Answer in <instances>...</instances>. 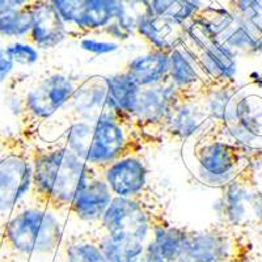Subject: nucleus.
I'll return each mask as SVG.
<instances>
[{
  "instance_id": "obj_1",
  "label": "nucleus",
  "mask_w": 262,
  "mask_h": 262,
  "mask_svg": "<svg viewBox=\"0 0 262 262\" xmlns=\"http://www.w3.org/2000/svg\"><path fill=\"white\" fill-rule=\"evenodd\" d=\"M33 174L28 205L57 215H69L80 188L100 173L60 140L46 142L37 138L29 144Z\"/></svg>"
},
{
  "instance_id": "obj_2",
  "label": "nucleus",
  "mask_w": 262,
  "mask_h": 262,
  "mask_svg": "<svg viewBox=\"0 0 262 262\" xmlns=\"http://www.w3.org/2000/svg\"><path fill=\"white\" fill-rule=\"evenodd\" d=\"M75 155L97 170L146 148L130 119L107 101L96 122H75L58 138Z\"/></svg>"
},
{
  "instance_id": "obj_3",
  "label": "nucleus",
  "mask_w": 262,
  "mask_h": 262,
  "mask_svg": "<svg viewBox=\"0 0 262 262\" xmlns=\"http://www.w3.org/2000/svg\"><path fill=\"white\" fill-rule=\"evenodd\" d=\"M170 224L163 200L151 188L137 198L113 196L97 229L113 238H134L149 244L156 229Z\"/></svg>"
},
{
  "instance_id": "obj_4",
  "label": "nucleus",
  "mask_w": 262,
  "mask_h": 262,
  "mask_svg": "<svg viewBox=\"0 0 262 262\" xmlns=\"http://www.w3.org/2000/svg\"><path fill=\"white\" fill-rule=\"evenodd\" d=\"M88 76L53 71L42 76L20 100V133L32 143L39 138L42 126L71 100Z\"/></svg>"
},
{
  "instance_id": "obj_5",
  "label": "nucleus",
  "mask_w": 262,
  "mask_h": 262,
  "mask_svg": "<svg viewBox=\"0 0 262 262\" xmlns=\"http://www.w3.org/2000/svg\"><path fill=\"white\" fill-rule=\"evenodd\" d=\"M62 238L63 224L58 215L30 205L18 206L2 229L4 247L23 256L53 253Z\"/></svg>"
},
{
  "instance_id": "obj_6",
  "label": "nucleus",
  "mask_w": 262,
  "mask_h": 262,
  "mask_svg": "<svg viewBox=\"0 0 262 262\" xmlns=\"http://www.w3.org/2000/svg\"><path fill=\"white\" fill-rule=\"evenodd\" d=\"M29 144L20 133H0V216L8 217L27 200L33 174Z\"/></svg>"
},
{
  "instance_id": "obj_7",
  "label": "nucleus",
  "mask_w": 262,
  "mask_h": 262,
  "mask_svg": "<svg viewBox=\"0 0 262 262\" xmlns=\"http://www.w3.org/2000/svg\"><path fill=\"white\" fill-rule=\"evenodd\" d=\"M252 243L240 227L221 223L203 231L188 229L176 262H244Z\"/></svg>"
},
{
  "instance_id": "obj_8",
  "label": "nucleus",
  "mask_w": 262,
  "mask_h": 262,
  "mask_svg": "<svg viewBox=\"0 0 262 262\" xmlns=\"http://www.w3.org/2000/svg\"><path fill=\"white\" fill-rule=\"evenodd\" d=\"M258 151L231 181L221 186L217 211L222 223L244 228L262 224V191L257 186L256 161Z\"/></svg>"
},
{
  "instance_id": "obj_9",
  "label": "nucleus",
  "mask_w": 262,
  "mask_h": 262,
  "mask_svg": "<svg viewBox=\"0 0 262 262\" xmlns=\"http://www.w3.org/2000/svg\"><path fill=\"white\" fill-rule=\"evenodd\" d=\"M190 101L170 81L142 88L128 119L139 134L144 147L159 146L164 142V128L177 105Z\"/></svg>"
},
{
  "instance_id": "obj_10",
  "label": "nucleus",
  "mask_w": 262,
  "mask_h": 262,
  "mask_svg": "<svg viewBox=\"0 0 262 262\" xmlns=\"http://www.w3.org/2000/svg\"><path fill=\"white\" fill-rule=\"evenodd\" d=\"M181 46L215 85L236 83V54L224 46L202 23L190 18Z\"/></svg>"
},
{
  "instance_id": "obj_11",
  "label": "nucleus",
  "mask_w": 262,
  "mask_h": 262,
  "mask_svg": "<svg viewBox=\"0 0 262 262\" xmlns=\"http://www.w3.org/2000/svg\"><path fill=\"white\" fill-rule=\"evenodd\" d=\"M256 149L216 139L202 130L193 139L191 155L202 174L211 177L212 186H223L249 163Z\"/></svg>"
},
{
  "instance_id": "obj_12",
  "label": "nucleus",
  "mask_w": 262,
  "mask_h": 262,
  "mask_svg": "<svg viewBox=\"0 0 262 262\" xmlns=\"http://www.w3.org/2000/svg\"><path fill=\"white\" fill-rule=\"evenodd\" d=\"M121 0H51L64 24L67 38L83 39L100 36L116 18Z\"/></svg>"
},
{
  "instance_id": "obj_13",
  "label": "nucleus",
  "mask_w": 262,
  "mask_h": 262,
  "mask_svg": "<svg viewBox=\"0 0 262 262\" xmlns=\"http://www.w3.org/2000/svg\"><path fill=\"white\" fill-rule=\"evenodd\" d=\"M102 176L113 196L119 198H137L152 188L148 164L143 152L113 161L102 169Z\"/></svg>"
},
{
  "instance_id": "obj_14",
  "label": "nucleus",
  "mask_w": 262,
  "mask_h": 262,
  "mask_svg": "<svg viewBox=\"0 0 262 262\" xmlns=\"http://www.w3.org/2000/svg\"><path fill=\"white\" fill-rule=\"evenodd\" d=\"M109 101V88L105 76H88L67 104L60 109L70 119L69 126L75 122H96Z\"/></svg>"
},
{
  "instance_id": "obj_15",
  "label": "nucleus",
  "mask_w": 262,
  "mask_h": 262,
  "mask_svg": "<svg viewBox=\"0 0 262 262\" xmlns=\"http://www.w3.org/2000/svg\"><path fill=\"white\" fill-rule=\"evenodd\" d=\"M169 81L190 100H203L215 85L180 43L169 54Z\"/></svg>"
},
{
  "instance_id": "obj_16",
  "label": "nucleus",
  "mask_w": 262,
  "mask_h": 262,
  "mask_svg": "<svg viewBox=\"0 0 262 262\" xmlns=\"http://www.w3.org/2000/svg\"><path fill=\"white\" fill-rule=\"evenodd\" d=\"M113 200L102 172L97 173L80 188L70 207L69 216L90 223H100Z\"/></svg>"
},
{
  "instance_id": "obj_17",
  "label": "nucleus",
  "mask_w": 262,
  "mask_h": 262,
  "mask_svg": "<svg viewBox=\"0 0 262 262\" xmlns=\"http://www.w3.org/2000/svg\"><path fill=\"white\" fill-rule=\"evenodd\" d=\"M37 49H54L67 39L64 24L51 0H34V21L25 37Z\"/></svg>"
},
{
  "instance_id": "obj_18",
  "label": "nucleus",
  "mask_w": 262,
  "mask_h": 262,
  "mask_svg": "<svg viewBox=\"0 0 262 262\" xmlns=\"http://www.w3.org/2000/svg\"><path fill=\"white\" fill-rule=\"evenodd\" d=\"M186 33L185 23L164 15H154L135 30V37L146 43L149 50L170 53L181 43Z\"/></svg>"
},
{
  "instance_id": "obj_19",
  "label": "nucleus",
  "mask_w": 262,
  "mask_h": 262,
  "mask_svg": "<svg viewBox=\"0 0 262 262\" xmlns=\"http://www.w3.org/2000/svg\"><path fill=\"white\" fill-rule=\"evenodd\" d=\"M209 121L210 116L202 100L185 101L177 105L170 113L164 128L163 139L172 143L188 142Z\"/></svg>"
},
{
  "instance_id": "obj_20",
  "label": "nucleus",
  "mask_w": 262,
  "mask_h": 262,
  "mask_svg": "<svg viewBox=\"0 0 262 262\" xmlns=\"http://www.w3.org/2000/svg\"><path fill=\"white\" fill-rule=\"evenodd\" d=\"M169 54L167 51L149 50L144 55L128 60L122 70L140 88L160 85L169 81Z\"/></svg>"
},
{
  "instance_id": "obj_21",
  "label": "nucleus",
  "mask_w": 262,
  "mask_h": 262,
  "mask_svg": "<svg viewBox=\"0 0 262 262\" xmlns=\"http://www.w3.org/2000/svg\"><path fill=\"white\" fill-rule=\"evenodd\" d=\"M93 232L109 262H143L147 257L149 244L134 238H113L97 228Z\"/></svg>"
},
{
  "instance_id": "obj_22",
  "label": "nucleus",
  "mask_w": 262,
  "mask_h": 262,
  "mask_svg": "<svg viewBox=\"0 0 262 262\" xmlns=\"http://www.w3.org/2000/svg\"><path fill=\"white\" fill-rule=\"evenodd\" d=\"M106 80L109 88V101L117 111L123 113L128 118L142 88L123 70L118 74L107 76Z\"/></svg>"
},
{
  "instance_id": "obj_23",
  "label": "nucleus",
  "mask_w": 262,
  "mask_h": 262,
  "mask_svg": "<svg viewBox=\"0 0 262 262\" xmlns=\"http://www.w3.org/2000/svg\"><path fill=\"white\" fill-rule=\"evenodd\" d=\"M188 229L186 227H177L173 224L158 228L149 243L148 250L158 254L165 262H176L184 247Z\"/></svg>"
},
{
  "instance_id": "obj_24",
  "label": "nucleus",
  "mask_w": 262,
  "mask_h": 262,
  "mask_svg": "<svg viewBox=\"0 0 262 262\" xmlns=\"http://www.w3.org/2000/svg\"><path fill=\"white\" fill-rule=\"evenodd\" d=\"M63 252L66 262H109L93 231L70 237Z\"/></svg>"
},
{
  "instance_id": "obj_25",
  "label": "nucleus",
  "mask_w": 262,
  "mask_h": 262,
  "mask_svg": "<svg viewBox=\"0 0 262 262\" xmlns=\"http://www.w3.org/2000/svg\"><path fill=\"white\" fill-rule=\"evenodd\" d=\"M34 21V0L17 9H11L0 16V36L25 38Z\"/></svg>"
},
{
  "instance_id": "obj_26",
  "label": "nucleus",
  "mask_w": 262,
  "mask_h": 262,
  "mask_svg": "<svg viewBox=\"0 0 262 262\" xmlns=\"http://www.w3.org/2000/svg\"><path fill=\"white\" fill-rule=\"evenodd\" d=\"M154 16L148 0H121L118 4L116 18L113 21L118 23L131 37L135 34V30Z\"/></svg>"
},
{
  "instance_id": "obj_27",
  "label": "nucleus",
  "mask_w": 262,
  "mask_h": 262,
  "mask_svg": "<svg viewBox=\"0 0 262 262\" xmlns=\"http://www.w3.org/2000/svg\"><path fill=\"white\" fill-rule=\"evenodd\" d=\"M227 9L257 39H262V0H229Z\"/></svg>"
},
{
  "instance_id": "obj_28",
  "label": "nucleus",
  "mask_w": 262,
  "mask_h": 262,
  "mask_svg": "<svg viewBox=\"0 0 262 262\" xmlns=\"http://www.w3.org/2000/svg\"><path fill=\"white\" fill-rule=\"evenodd\" d=\"M154 15H164L186 23L201 8V0H148Z\"/></svg>"
},
{
  "instance_id": "obj_29",
  "label": "nucleus",
  "mask_w": 262,
  "mask_h": 262,
  "mask_svg": "<svg viewBox=\"0 0 262 262\" xmlns=\"http://www.w3.org/2000/svg\"><path fill=\"white\" fill-rule=\"evenodd\" d=\"M6 50L16 64L33 66L39 60L38 49L28 42H13L6 46Z\"/></svg>"
},
{
  "instance_id": "obj_30",
  "label": "nucleus",
  "mask_w": 262,
  "mask_h": 262,
  "mask_svg": "<svg viewBox=\"0 0 262 262\" xmlns=\"http://www.w3.org/2000/svg\"><path fill=\"white\" fill-rule=\"evenodd\" d=\"M81 49L85 51L96 54V55H102V54L113 53L119 49V43L117 42H105V41H98L95 38H83L80 42Z\"/></svg>"
},
{
  "instance_id": "obj_31",
  "label": "nucleus",
  "mask_w": 262,
  "mask_h": 262,
  "mask_svg": "<svg viewBox=\"0 0 262 262\" xmlns=\"http://www.w3.org/2000/svg\"><path fill=\"white\" fill-rule=\"evenodd\" d=\"M16 63L11 58L6 48H0V84L6 83L12 74Z\"/></svg>"
},
{
  "instance_id": "obj_32",
  "label": "nucleus",
  "mask_w": 262,
  "mask_h": 262,
  "mask_svg": "<svg viewBox=\"0 0 262 262\" xmlns=\"http://www.w3.org/2000/svg\"><path fill=\"white\" fill-rule=\"evenodd\" d=\"M143 262H165V261H164L163 258H160L158 254L152 253V252H149V250L147 249V257L144 258Z\"/></svg>"
},
{
  "instance_id": "obj_33",
  "label": "nucleus",
  "mask_w": 262,
  "mask_h": 262,
  "mask_svg": "<svg viewBox=\"0 0 262 262\" xmlns=\"http://www.w3.org/2000/svg\"><path fill=\"white\" fill-rule=\"evenodd\" d=\"M11 9H12V7H11L9 0H0V16L11 11Z\"/></svg>"
},
{
  "instance_id": "obj_34",
  "label": "nucleus",
  "mask_w": 262,
  "mask_h": 262,
  "mask_svg": "<svg viewBox=\"0 0 262 262\" xmlns=\"http://www.w3.org/2000/svg\"><path fill=\"white\" fill-rule=\"evenodd\" d=\"M256 75V78L250 79L252 80V84H254L258 88H262V74H254Z\"/></svg>"
},
{
  "instance_id": "obj_35",
  "label": "nucleus",
  "mask_w": 262,
  "mask_h": 262,
  "mask_svg": "<svg viewBox=\"0 0 262 262\" xmlns=\"http://www.w3.org/2000/svg\"><path fill=\"white\" fill-rule=\"evenodd\" d=\"M254 54H262V39H259V41L257 42L256 48H254L253 50V55Z\"/></svg>"
}]
</instances>
